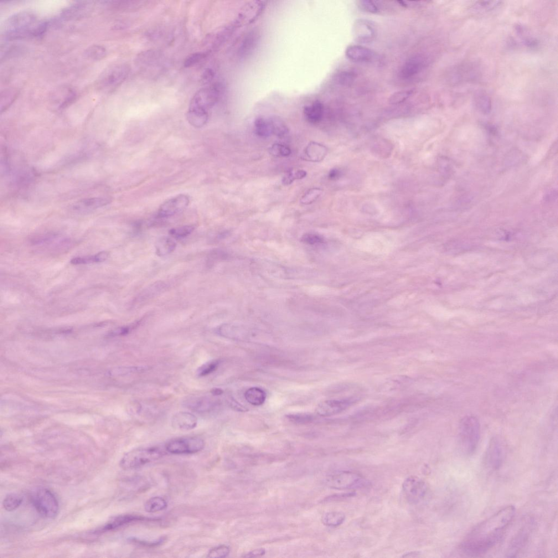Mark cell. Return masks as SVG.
Wrapping results in <instances>:
<instances>
[{"label":"cell","mask_w":558,"mask_h":558,"mask_svg":"<svg viewBox=\"0 0 558 558\" xmlns=\"http://www.w3.org/2000/svg\"><path fill=\"white\" fill-rule=\"evenodd\" d=\"M515 512L514 506H506L478 524L462 542L461 551L467 556L476 557L491 550L502 538Z\"/></svg>","instance_id":"6da1fadb"},{"label":"cell","mask_w":558,"mask_h":558,"mask_svg":"<svg viewBox=\"0 0 558 558\" xmlns=\"http://www.w3.org/2000/svg\"><path fill=\"white\" fill-rule=\"evenodd\" d=\"M38 23L36 15L32 11H20L12 14L5 20L1 29L2 34L4 38L8 40L37 37Z\"/></svg>","instance_id":"7a4b0ae2"},{"label":"cell","mask_w":558,"mask_h":558,"mask_svg":"<svg viewBox=\"0 0 558 558\" xmlns=\"http://www.w3.org/2000/svg\"><path fill=\"white\" fill-rule=\"evenodd\" d=\"M459 441L463 452L471 455L478 446L480 437V425L478 418L467 416L459 422Z\"/></svg>","instance_id":"3957f363"},{"label":"cell","mask_w":558,"mask_h":558,"mask_svg":"<svg viewBox=\"0 0 558 558\" xmlns=\"http://www.w3.org/2000/svg\"><path fill=\"white\" fill-rule=\"evenodd\" d=\"M163 455V452L158 448L134 449L123 456L120 461V466L126 471L136 469L156 461Z\"/></svg>","instance_id":"277c9868"},{"label":"cell","mask_w":558,"mask_h":558,"mask_svg":"<svg viewBox=\"0 0 558 558\" xmlns=\"http://www.w3.org/2000/svg\"><path fill=\"white\" fill-rule=\"evenodd\" d=\"M32 503L37 513L46 519H54L59 514V503L55 494L45 488L35 490L31 497Z\"/></svg>","instance_id":"5b68a950"},{"label":"cell","mask_w":558,"mask_h":558,"mask_svg":"<svg viewBox=\"0 0 558 558\" xmlns=\"http://www.w3.org/2000/svg\"><path fill=\"white\" fill-rule=\"evenodd\" d=\"M130 71V67L125 64L108 67L98 77L97 87L101 90H112L127 79Z\"/></svg>","instance_id":"8992f818"},{"label":"cell","mask_w":558,"mask_h":558,"mask_svg":"<svg viewBox=\"0 0 558 558\" xmlns=\"http://www.w3.org/2000/svg\"><path fill=\"white\" fill-rule=\"evenodd\" d=\"M326 484L331 488L346 489L364 487L368 482L356 473L340 471L329 475L326 479Z\"/></svg>","instance_id":"52a82bcc"},{"label":"cell","mask_w":558,"mask_h":558,"mask_svg":"<svg viewBox=\"0 0 558 558\" xmlns=\"http://www.w3.org/2000/svg\"><path fill=\"white\" fill-rule=\"evenodd\" d=\"M534 525V522L531 519L528 518L524 521V523L510 541L505 557L514 558L518 556L528 544Z\"/></svg>","instance_id":"ba28073f"},{"label":"cell","mask_w":558,"mask_h":558,"mask_svg":"<svg viewBox=\"0 0 558 558\" xmlns=\"http://www.w3.org/2000/svg\"><path fill=\"white\" fill-rule=\"evenodd\" d=\"M219 95L218 85L203 88L194 95L190 103L189 108L209 112L218 101Z\"/></svg>","instance_id":"9c48e42d"},{"label":"cell","mask_w":558,"mask_h":558,"mask_svg":"<svg viewBox=\"0 0 558 558\" xmlns=\"http://www.w3.org/2000/svg\"><path fill=\"white\" fill-rule=\"evenodd\" d=\"M205 443L203 439L198 437H185L174 439L165 446V449L174 454H194L202 451Z\"/></svg>","instance_id":"30bf717a"},{"label":"cell","mask_w":558,"mask_h":558,"mask_svg":"<svg viewBox=\"0 0 558 558\" xmlns=\"http://www.w3.org/2000/svg\"><path fill=\"white\" fill-rule=\"evenodd\" d=\"M403 490L408 503L417 504L425 497L427 488L422 479L411 476L405 480L402 485Z\"/></svg>","instance_id":"8fae6325"},{"label":"cell","mask_w":558,"mask_h":558,"mask_svg":"<svg viewBox=\"0 0 558 558\" xmlns=\"http://www.w3.org/2000/svg\"><path fill=\"white\" fill-rule=\"evenodd\" d=\"M504 448L500 439L494 437L489 443L485 455V462L490 470L497 471L501 466L504 459Z\"/></svg>","instance_id":"7c38bea8"},{"label":"cell","mask_w":558,"mask_h":558,"mask_svg":"<svg viewBox=\"0 0 558 558\" xmlns=\"http://www.w3.org/2000/svg\"><path fill=\"white\" fill-rule=\"evenodd\" d=\"M355 402L353 397L325 400L317 405L316 412L321 417L333 416L347 410Z\"/></svg>","instance_id":"4fadbf2b"},{"label":"cell","mask_w":558,"mask_h":558,"mask_svg":"<svg viewBox=\"0 0 558 558\" xmlns=\"http://www.w3.org/2000/svg\"><path fill=\"white\" fill-rule=\"evenodd\" d=\"M190 200L188 196L180 194L165 202L158 210L160 218H168L180 212L187 208Z\"/></svg>","instance_id":"5bb4252c"},{"label":"cell","mask_w":558,"mask_h":558,"mask_svg":"<svg viewBox=\"0 0 558 558\" xmlns=\"http://www.w3.org/2000/svg\"><path fill=\"white\" fill-rule=\"evenodd\" d=\"M152 519L144 518V517L135 515H121L114 517L107 522V523L101 528L98 529L94 532L95 534H102L106 532L112 531L119 528H122L129 524L137 523V522L153 521Z\"/></svg>","instance_id":"9a60e30c"},{"label":"cell","mask_w":558,"mask_h":558,"mask_svg":"<svg viewBox=\"0 0 558 558\" xmlns=\"http://www.w3.org/2000/svg\"><path fill=\"white\" fill-rule=\"evenodd\" d=\"M94 9L93 2H77L66 7L61 13V18L65 20H77L84 18Z\"/></svg>","instance_id":"2e32d148"},{"label":"cell","mask_w":558,"mask_h":558,"mask_svg":"<svg viewBox=\"0 0 558 558\" xmlns=\"http://www.w3.org/2000/svg\"><path fill=\"white\" fill-rule=\"evenodd\" d=\"M353 35L356 41L361 43H369L376 36L375 26L366 19H358L353 27Z\"/></svg>","instance_id":"e0dca14e"},{"label":"cell","mask_w":558,"mask_h":558,"mask_svg":"<svg viewBox=\"0 0 558 558\" xmlns=\"http://www.w3.org/2000/svg\"><path fill=\"white\" fill-rule=\"evenodd\" d=\"M185 407L199 413H206L215 408L216 402L208 396H195L189 398L184 402Z\"/></svg>","instance_id":"ac0fdd59"},{"label":"cell","mask_w":558,"mask_h":558,"mask_svg":"<svg viewBox=\"0 0 558 558\" xmlns=\"http://www.w3.org/2000/svg\"><path fill=\"white\" fill-rule=\"evenodd\" d=\"M427 59L421 55H416L408 59L403 65L400 75L404 79H410L419 73L427 65Z\"/></svg>","instance_id":"d6986e66"},{"label":"cell","mask_w":558,"mask_h":558,"mask_svg":"<svg viewBox=\"0 0 558 558\" xmlns=\"http://www.w3.org/2000/svg\"><path fill=\"white\" fill-rule=\"evenodd\" d=\"M111 200L105 197H94L82 199L72 206V209L77 213H87L110 204Z\"/></svg>","instance_id":"ffe728a7"},{"label":"cell","mask_w":558,"mask_h":558,"mask_svg":"<svg viewBox=\"0 0 558 558\" xmlns=\"http://www.w3.org/2000/svg\"><path fill=\"white\" fill-rule=\"evenodd\" d=\"M249 330L240 325L224 324L216 329V332L222 337L235 340H245L250 335Z\"/></svg>","instance_id":"44dd1931"},{"label":"cell","mask_w":558,"mask_h":558,"mask_svg":"<svg viewBox=\"0 0 558 558\" xmlns=\"http://www.w3.org/2000/svg\"><path fill=\"white\" fill-rule=\"evenodd\" d=\"M198 423V418L192 413L187 412L175 413L172 419L173 427L175 429L181 431L192 430L197 426Z\"/></svg>","instance_id":"7402d4cb"},{"label":"cell","mask_w":558,"mask_h":558,"mask_svg":"<svg viewBox=\"0 0 558 558\" xmlns=\"http://www.w3.org/2000/svg\"><path fill=\"white\" fill-rule=\"evenodd\" d=\"M346 55L348 59L356 63H369L375 57V53L373 50L358 45L349 46L346 49Z\"/></svg>","instance_id":"603a6c76"},{"label":"cell","mask_w":558,"mask_h":558,"mask_svg":"<svg viewBox=\"0 0 558 558\" xmlns=\"http://www.w3.org/2000/svg\"><path fill=\"white\" fill-rule=\"evenodd\" d=\"M327 154L326 147L316 142L310 143L304 151L305 159L313 162L322 161Z\"/></svg>","instance_id":"cb8c5ba5"},{"label":"cell","mask_w":558,"mask_h":558,"mask_svg":"<svg viewBox=\"0 0 558 558\" xmlns=\"http://www.w3.org/2000/svg\"><path fill=\"white\" fill-rule=\"evenodd\" d=\"M305 118L309 123L317 124L322 120L324 114V106L321 102H314L311 105L304 108Z\"/></svg>","instance_id":"d4e9b609"},{"label":"cell","mask_w":558,"mask_h":558,"mask_svg":"<svg viewBox=\"0 0 558 558\" xmlns=\"http://www.w3.org/2000/svg\"><path fill=\"white\" fill-rule=\"evenodd\" d=\"M76 92L71 88L64 87L57 92L54 96L55 102L58 103L60 108L68 106L76 99Z\"/></svg>","instance_id":"484cf974"},{"label":"cell","mask_w":558,"mask_h":558,"mask_svg":"<svg viewBox=\"0 0 558 558\" xmlns=\"http://www.w3.org/2000/svg\"><path fill=\"white\" fill-rule=\"evenodd\" d=\"M186 117L190 125L195 128H200L208 123L209 112L189 108Z\"/></svg>","instance_id":"4316f807"},{"label":"cell","mask_w":558,"mask_h":558,"mask_svg":"<svg viewBox=\"0 0 558 558\" xmlns=\"http://www.w3.org/2000/svg\"><path fill=\"white\" fill-rule=\"evenodd\" d=\"M244 397L246 401L250 404L258 406L264 404L267 394L266 392L260 387H251L245 391Z\"/></svg>","instance_id":"83f0119b"},{"label":"cell","mask_w":558,"mask_h":558,"mask_svg":"<svg viewBox=\"0 0 558 558\" xmlns=\"http://www.w3.org/2000/svg\"><path fill=\"white\" fill-rule=\"evenodd\" d=\"M155 247L157 255L163 257L171 254L176 247V244L171 238L163 237L157 241Z\"/></svg>","instance_id":"f1b7e54d"},{"label":"cell","mask_w":558,"mask_h":558,"mask_svg":"<svg viewBox=\"0 0 558 558\" xmlns=\"http://www.w3.org/2000/svg\"><path fill=\"white\" fill-rule=\"evenodd\" d=\"M109 254L106 251L98 253L97 254L92 256L77 257L73 258L70 261L71 264L74 265L90 264L92 263H100L105 261Z\"/></svg>","instance_id":"f546056e"},{"label":"cell","mask_w":558,"mask_h":558,"mask_svg":"<svg viewBox=\"0 0 558 558\" xmlns=\"http://www.w3.org/2000/svg\"><path fill=\"white\" fill-rule=\"evenodd\" d=\"M254 125L255 133L258 137L267 138L273 134L270 118H258Z\"/></svg>","instance_id":"4dcf8cb0"},{"label":"cell","mask_w":558,"mask_h":558,"mask_svg":"<svg viewBox=\"0 0 558 558\" xmlns=\"http://www.w3.org/2000/svg\"><path fill=\"white\" fill-rule=\"evenodd\" d=\"M149 369L146 366H123L112 369L110 375L112 376H122L134 374L142 373Z\"/></svg>","instance_id":"1f68e13d"},{"label":"cell","mask_w":558,"mask_h":558,"mask_svg":"<svg viewBox=\"0 0 558 558\" xmlns=\"http://www.w3.org/2000/svg\"><path fill=\"white\" fill-rule=\"evenodd\" d=\"M475 105L485 114H488L491 110L492 103L490 97L485 92H479L474 97Z\"/></svg>","instance_id":"d6a6232c"},{"label":"cell","mask_w":558,"mask_h":558,"mask_svg":"<svg viewBox=\"0 0 558 558\" xmlns=\"http://www.w3.org/2000/svg\"><path fill=\"white\" fill-rule=\"evenodd\" d=\"M167 506L168 503L165 499L161 497H154L147 500L144 504V508L147 513H154L165 510Z\"/></svg>","instance_id":"836d02e7"},{"label":"cell","mask_w":558,"mask_h":558,"mask_svg":"<svg viewBox=\"0 0 558 558\" xmlns=\"http://www.w3.org/2000/svg\"><path fill=\"white\" fill-rule=\"evenodd\" d=\"M345 515L339 511H332L325 514L322 517V523L326 526L336 527L344 523Z\"/></svg>","instance_id":"e575fe53"},{"label":"cell","mask_w":558,"mask_h":558,"mask_svg":"<svg viewBox=\"0 0 558 558\" xmlns=\"http://www.w3.org/2000/svg\"><path fill=\"white\" fill-rule=\"evenodd\" d=\"M271 122L272 133L279 138L285 137L288 133L286 124L280 118L277 116L269 117Z\"/></svg>","instance_id":"d590c367"},{"label":"cell","mask_w":558,"mask_h":558,"mask_svg":"<svg viewBox=\"0 0 558 558\" xmlns=\"http://www.w3.org/2000/svg\"><path fill=\"white\" fill-rule=\"evenodd\" d=\"M19 91L15 89H9L4 90L1 94V110L3 111L7 109L11 105L14 101L17 99L19 95Z\"/></svg>","instance_id":"8d00e7d4"},{"label":"cell","mask_w":558,"mask_h":558,"mask_svg":"<svg viewBox=\"0 0 558 558\" xmlns=\"http://www.w3.org/2000/svg\"><path fill=\"white\" fill-rule=\"evenodd\" d=\"M23 501V498L21 495L17 493L9 494L3 500V507L7 511H15L20 507Z\"/></svg>","instance_id":"74e56055"},{"label":"cell","mask_w":558,"mask_h":558,"mask_svg":"<svg viewBox=\"0 0 558 558\" xmlns=\"http://www.w3.org/2000/svg\"><path fill=\"white\" fill-rule=\"evenodd\" d=\"M106 53L107 51L105 46L98 44L90 46L85 51V54L88 58L95 61L104 59Z\"/></svg>","instance_id":"f35d334b"},{"label":"cell","mask_w":558,"mask_h":558,"mask_svg":"<svg viewBox=\"0 0 558 558\" xmlns=\"http://www.w3.org/2000/svg\"><path fill=\"white\" fill-rule=\"evenodd\" d=\"M307 174V172L303 170H291L284 175L282 182L285 185H290L294 180L304 178Z\"/></svg>","instance_id":"ab89813d"},{"label":"cell","mask_w":558,"mask_h":558,"mask_svg":"<svg viewBox=\"0 0 558 558\" xmlns=\"http://www.w3.org/2000/svg\"><path fill=\"white\" fill-rule=\"evenodd\" d=\"M220 363V361L218 360L209 361L198 368L196 374L200 377L209 376L218 369Z\"/></svg>","instance_id":"60d3db41"},{"label":"cell","mask_w":558,"mask_h":558,"mask_svg":"<svg viewBox=\"0 0 558 558\" xmlns=\"http://www.w3.org/2000/svg\"><path fill=\"white\" fill-rule=\"evenodd\" d=\"M195 229L194 225H185L174 228L170 231V234L175 239H182L192 233Z\"/></svg>","instance_id":"b9f144b4"},{"label":"cell","mask_w":558,"mask_h":558,"mask_svg":"<svg viewBox=\"0 0 558 558\" xmlns=\"http://www.w3.org/2000/svg\"><path fill=\"white\" fill-rule=\"evenodd\" d=\"M322 192V190L319 188H313L309 190L302 198L301 204L306 205L313 204L321 195Z\"/></svg>","instance_id":"7bdbcfd3"},{"label":"cell","mask_w":558,"mask_h":558,"mask_svg":"<svg viewBox=\"0 0 558 558\" xmlns=\"http://www.w3.org/2000/svg\"><path fill=\"white\" fill-rule=\"evenodd\" d=\"M413 94L412 90H406L394 93L389 98L388 102L391 105H399L404 103Z\"/></svg>","instance_id":"ee69618b"},{"label":"cell","mask_w":558,"mask_h":558,"mask_svg":"<svg viewBox=\"0 0 558 558\" xmlns=\"http://www.w3.org/2000/svg\"><path fill=\"white\" fill-rule=\"evenodd\" d=\"M301 241L308 245H316L323 244L324 240L322 236L316 233H313V232H310V233H307L302 236Z\"/></svg>","instance_id":"f6af8a7d"},{"label":"cell","mask_w":558,"mask_h":558,"mask_svg":"<svg viewBox=\"0 0 558 558\" xmlns=\"http://www.w3.org/2000/svg\"><path fill=\"white\" fill-rule=\"evenodd\" d=\"M270 151L273 156L278 157H288L292 153L291 149L290 148L279 143L273 144L270 148Z\"/></svg>","instance_id":"bcb514c9"},{"label":"cell","mask_w":558,"mask_h":558,"mask_svg":"<svg viewBox=\"0 0 558 558\" xmlns=\"http://www.w3.org/2000/svg\"><path fill=\"white\" fill-rule=\"evenodd\" d=\"M289 420L296 423V424H306L311 422L313 420V416L306 413H298V414L290 415L287 416Z\"/></svg>","instance_id":"7dc6e473"},{"label":"cell","mask_w":558,"mask_h":558,"mask_svg":"<svg viewBox=\"0 0 558 558\" xmlns=\"http://www.w3.org/2000/svg\"><path fill=\"white\" fill-rule=\"evenodd\" d=\"M208 54L206 53H195L190 55L184 61V66L185 68L192 67L204 60Z\"/></svg>","instance_id":"c3c4849f"},{"label":"cell","mask_w":558,"mask_h":558,"mask_svg":"<svg viewBox=\"0 0 558 558\" xmlns=\"http://www.w3.org/2000/svg\"><path fill=\"white\" fill-rule=\"evenodd\" d=\"M230 549L229 546L220 545L213 548L209 552L208 557L217 558H225L230 554Z\"/></svg>","instance_id":"681fc988"},{"label":"cell","mask_w":558,"mask_h":558,"mask_svg":"<svg viewBox=\"0 0 558 558\" xmlns=\"http://www.w3.org/2000/svg\"><path fill=\"white\" fill-rule=\"evenodd\" d=\"M337 79L341 85L349 86L353 83L355 75L352 71H344L339 74Z\"/></svg>","instance_id":"f907efd6"},{"label":"cell","mask_w":558,"mask_h":558,"mask_svg":"<svg viewBox=\"0 0 558 558\" xmlns=\"http://www.w3.org/2000/svg\"><path fill=\"white\" fill-rule=\"evenodd\" d=\"M358 5L361 9H362L363 11L366 12L376 14L379 13L380 11L379 6H377L374 1H370V0H362V1H359Z\"/></svg>","instance_id":"816d5d0a"},{"label":"cell","mask_w":558,"mask_h":558,"mask_svg":"<svg viewBox=\"0 0 558 558\" xmlns=\"http://www.w3.org/2000/svg\"><path fill=\"white\" fill-rule=\"evenodd\" d=\"M138 323H139V322H138L137 323H134V324H133L132 325H129V326L123 327L118 328L117 329H116L115 330H113V331H112L110 333V335H112V336H118V335H126V334H128L129 332H131L133 329L136 327L137 326Z\"/></svg>","instance_id":"f5cc1de1"},{"label":"cell","mask_w":558,"mask_h":558,"mask_svg":"<svg viewBox=\"0 0 558 558\" xmlns=\"http://www.w3.org/2000/svg\"><path fill=\"white\" fill-rule=\"evenodd\" d=\"M214 77V71L210 69H206L201 76V81L204 84L209 83Z\"/></svg>","instance_id":"db71d44e"},{"label":"cell","mask_w":558,"mask_h":558,"mask_svg":"<svg viewBox=\"0 0 558 558\" xmlns=\"http://www.w3.org/2000/svg\"><path fill=\"white\" fill-rule=\"evenodd\" d=\"M500 2V1H480L477 5L478 9L489 10L497 7Z\"/></svg>","instance_id":"11a10c76"},{"label":"cell","mask_w":558,"mask_h":558,"mask_svg":"<svg viewBox=\"0 0 558 558\" xmlns=\"http://www.w3.org/2000/svg\"><path fill=\"white\" fill-rule=\"evenodd\" d=\"M523 43L527 47L534 48L537 47V46L539 44V42L536 39L533 38H525L523 39Z\"/></svg>","instance_id":"9f6ffc18"},{"label":"cell","mask_w":558,"mask_h":558,"mask_svg":"<svg viewBox=\"0 0 558 558\" xmlns=\"http://www.w3.org/2000/svg\"><path fill=\"white\" fill-rule=\"evenodd\" d=\"M266 551L264 549H258L253 551L249 554L244 556L245 558H255L261 557L265 554Z\"/></svg>","instance_id":"6f0895ef"},{"label":"cell","mask_w":558,"mask_h":558,"mask_svg":"<svg viewBox=\"0 0 558 558\" xmlns=\"http://www.w3.org/2000/svg\"><path fill=\"white\" fill-rule=\"evenodd\" d=\"M340 173L337 169H333L329 173L328 177L329 179L335 180L338 178L340 176Z\"/></svg>","instance_id":"680465c9"},{"label":"cell","mask_w":558,"mask_h":558,"mask_svg":"<svg viewBox=\"0 0 558 558\" xmlns=\"http://www.w3.org/2000/svg\"><path fill=\"white\" fill-rule=\"evenodd\" d=\"M211 393L213 396H220L224 393V391L220 388H214L211 390Z\"/></svg>","instance_id":"91938a15"},{"label":"cell","mask_w":558,"mask_h":558,"mask_svg":"<svg viewBox=\"0 0 558 558\" xmlns=\"http://www.w3.org/2000/svg\"><path fill=\"white\" fill-rule=\"evenodd\" d=\"M418 555H419V553H418V552H410V553H408V554H405V555H403L402 557H406V558H407V557L412 558H412H414V557H418Z\"/></svg>","instance_id":"94428289"}]
</instances>
